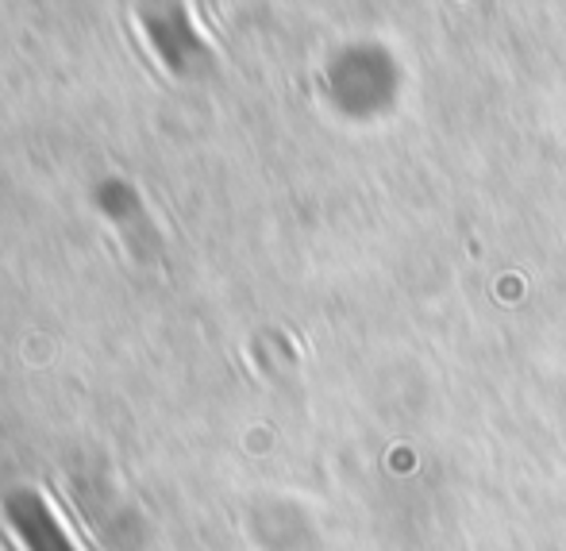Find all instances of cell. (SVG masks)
I'll return each mask as SVG.
<instances>
[{
  "mask_svg": "<svg viewBox=\"0 0 566 551\" xmlns=\"http://www.w3.org/2000/svg\"><path fill=\"white\" fill-rule=\"evenodd\" d=\"M4 521L23 551H82L54 506L39 490H12L4 498Z\"/></svg>",
  "mask_w": 566,
  "mask_h": 551,
  "instance_id": "cell-1",
  "label": "cell"
},
{
  "mask_svg": "<svg viewBox=\"0 0 566 551\" xmlns=\"http://www.w3.org/2000/svg\"><path fill=\"white\" fill-rule=\"evenodd\" d=\"M139 15H143L139 20L143 31H147L158 59H163L174 74H189V70H193L189 59L201 51V43H197V28H193V20H189L186 8L155 4V8H143Z\"/></svg>",
  "mask_w": 566,
  "mask_h": 551,
  "instance_id": "cell-2",
  "label": "cell"
}]
</instances>
